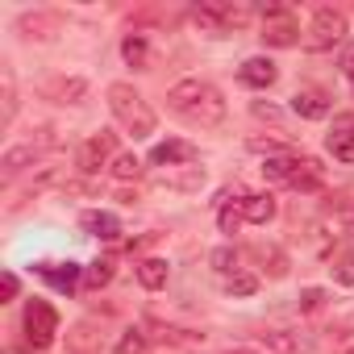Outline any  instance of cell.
<instances>
[{"label":"cell","mask_w":354,"mask_h":354,"mask_svg":"<svg viewBox=\"0 0 354 354\" xmlns=\"http://www.w3.org/2000/svg\"><path fill=\"white\" fill-rule=\"evenodd\" d=\"M171 113H180L184 121L201 125V129H217L225 121V96L209 84V80H180L167 92Z\"/></svg>","instance_id":"cell-1"},{"label":"cell","mask_w":354,"mask_h":354,"mask_svg":"<svg viewBox=\"0 0 354 354\" xmlns=\"http://www.w3.org/2000/svg\"><path fill=\"white\" fill-rule=\"evenodd\" d=\"M109 109L117 117V125L133 138H150L154 133V109L142 100V92L133 84H109Z\"/></svg>","instance_id":"cell-2"},{"label":"cell","mask_w":354,"mask_h":354,"mask_svg":"<svg viewBox=\"0 0 354 354\" xmlns=\"http://www.w3.org/2000/svg\"><path fill=\"white\" fill-rule=\"evenodd\" d=\"M346 13L342 9H317L313 21H308V34H304V50H333L342 38H346Z\"/></svg>","instance_id":"cell-3"},{"label":"cell","mask_w":354,"mask_h":354,"mask_svg":"<svg viewBox=\"0 0 354 354\" xmlns=\"http://www.w3.org/2000/svg\"><path fill=\"white\" fill-rule=\"evenodd\" d=\"M192 21L213 30V34H230V30H242L250 21V9L246 5H221V0H213V5H196L192 9Z\"/></svg>","instance_id":"cell-4"},{"label":"cell","mask_w":354,"mask_h":354,"mask_svg":"<svg viewBox=\"0 0 354 354\" xmlns=\"http://www.w3.org/2000/svg\"><path fill=\"white\" fill-rule=\"evenodd\" d=\"M55 337H59V313L46 300H30L26 304V342L34 350H46Z\"/></svg>","instance_id":"cell-5"},{"label":"cell","mask_w":354,"mask_h":354,"mask_svg":"<svg viewBox=\"0 0 354 354\" xmlns=\"http://www.w3.org/2000/svg\"><path fill=\"white\" fill-rule=\"evenodd\" d=\"M267 46H296L300 42V26H296V17H292V9H267V17H263V34H259Z\"/></svg>","instance_id":"cell-6"},{"label":"cell","mask_w":354,"mask_h":354,"mask_svg":"<svg viewBox=\"0 0 354 354\" xmlns=\"http://www.w3.org/2000/svg\"><path fill=\"white\" fill-rule=\"evenodd\" d=\"M113 146H117V133H109V129H100V133H92L84 146H80V154H75V167L80 171H100L104 162H109V154H113Z\"/></svg>","instance_id":"cell-7"},{"label":"cell","mask_w":354,"mask_h":354,"mask_svg":"<svg viewBox=\"0 0 354 354\" xmlns=\"http://www.w3.org/2000/svg\"><path fill=\"white\" fill-rule=\"evenodd\" d=\"M259 342L275 354H313L317 350L313 333H300V329H267V333H259Z\"/></svg>","instance_id":"cell-8"},{"label":"cell","mask_w":354,"mask_h":354,"mask_svg":"<svg viewBox=\"0 0 354 354\" xmlns=\"http://www.w3.org/2000/svg\"><path fill=\"white\" fill-rule=\"evenodd\" d=\"M150 162L154 167H188V162H196V146L184 138H167L150 150Z\"/></svg>","instance_id":"cell-9"},{"label":"cell","mask_w":354,"mask_h":354,"mask_svg":"<svg viewBox=\"0 0 354 354\" xmlns=\"http://www.w3.org/2000/svg\"><path fill=\"white\" fill-rule=\"evenodd\" d=\"M38 275L50 283V288H59V292H75L80 288V279H84V267L80 263H38Z\"/></svg>","instance_id":"cell-10"},{"label":"cell","mask_w":354,"mask_h":354,"mask_svg":"<svg viewBox=\"0 0 354 354\" xmlns=\"http://www.w3.org/2000/svg\"><path fill=\"white\" fill-rule=\"evenodd\" d=\"M325 184V167L313 158V154H296V171H292V184L288 188H296V192H317Z\"/></svg>","instance_id":"cell-11"},{"label":"cell","mask_w":354,"mask_h":354,"mask_svg":"<svg viewBox=\"0 0 354 354\" xmlns=\"http://www.w3.org/2000/svg\"><path fill=\"white\" fill-rule=\"evenodd\" d=\"M238 80H242L246 88H271V84L279 80V71H275V63H271L267 55H254V59H246V63L238 67Z\"/></svg>","instance_id":"cell-12"},{"label":"cell","mask_w":354,"mask_h":354,"mask_svg":"<svg viewBox=\"0 0 354 354\" xmlns=\"http://www.w3.org/2000/svg\"><path fill=\"white\" fill-rule=\"evenodd\" d=\"M325 225L333 230V238H354V201L333 196V205L325 209Z\"/></svg>","instance_id":"cell-13"},{"label":"cell","mask_w":354,"mask_h":354,"mask_svg":"<svg viewBox=\"0 0 354 354\" xmlns=\"http://www.w3.org/2000/svg\"><path fill=\"white\" fill-rule=\"evenodd\" d=\"M292 113H296V117H304V121H321V117H329V100H325L321 92L304 88V92H296V96H292Z\"/></svg>","instance_id":"cell-14"},{"label":"cell","mask_w":354,"mask_h":354,"mask_svg":"<svg viewBox=\"0 0 354 354\" xmlns=\"http://www.w3.org/2000/svg\"><path fill=\"white\" fill-rule=\"evenodd\" d=\"M80 225H84L92 238H100V242H117V238H121V221H117L113 213H96V209H92V213L80 217Z\"/></svg>","instance_id":"cell-15"},{"label":"cell","mask_w":354,"mask_h":354,"mask_svg":"<svg viewBox=\"0 0 354 354\" xmlns=\"http://www.w3.org/2000/svg\"><path fill=\"white\" fill-rule=\"evenodd\" d=\"M42 96L59 100V104H75V100L88 96V84L84 80H50V84H42Z\"/></svg>","instance_id":"cell-16"},{"label":"cell","mask_w":354,"mask_h":354,"mask_svg":"<svg viewBox=\"0 0 354 354\" xmlns=\"http://www.w3.org/2000/svg\"><path fill=\"white\" fill-rule=\"evenodd\" d=\"M275 217V196H267V192H250L246 201H242V221H250V225H267Z\"/></svg>","instance_id":"cell-17"},{"label":"cell","mask_w":354,"mask_h":354,"mask_svg":"<svg viewBox=\"0 0 354 354\" xmlns=\"http://www.w3.org/2000/svg\"><path fill=\"white\" fill-rule=\"evenodd\" d=\"M46 146H50V138H46V142H30V146H13L5 158H0V167H5V175L13 180V175H17V171H26V162H34Z\"/></svg>","instance_id":"cell-18"},{"label":"cell","mask_w":354,"mask_h":354,"mask_svg":"<svg viewBox=\"0 0 354 354\" xmlns=\"http://www.w3.org/2000/svg\"><path fill=\"white\" fill-rule=\"evenodd\" d=\"M325 146H329V154H333L337 162H354V121H342V125L325 138Z\"/></svg>","instance_id":"cell-19"},{"label":"cell","mask_w":354,"mask_h":354,"mask_svg":"<svg viewBox=\"0 0 354 354\" xmlns=\"http://www.w3.org/2000/svg\"><path fill=\"white\" fill-rule=\"evenodd\" d=\"M292 171H296V154H271L263 162V175L271 184H292Z\"/></svg>","instance_id":"cell-20"},{"label":"cell","mask_w":354,"mask_h":354,"mask_svg":"<svg viewBox=\"0 0 354 354\" xmlns=\"http://www.w3.org/2000/svg\"><path fill=\"white\" fill-rule=\"evenodd\" d=\"M55 30H59V17H50V13L21 17V34H26V38H38V42H46V38H55Z\"/></svg>","instance_id":"cell-21"},{"label":"cell","mask_w":354,"mask_h":354,"mask_svg":"<svg viewBox=\"0 0 354 354\" xmlns=\"http://www.w3.org/2000/svg\"><path fill=\"white\" fill-rule=\"evenodd\" d=\"M138 283L150 288V292H158V288L167 283V263H162V259H142V263H138Z\"/></svg>","instance_id":"cell-22"},{"label":"cell","mask_w":354,"mask_h":354,"mask_svg":"<svg viewBox=\"0 0 354 354\" xmlns=\"http://www.w3.org/2000/svg\"><path fill=\"white\" fill-rule=\"evenodd\" d=\"M109 279H113V263H109V259H96V263H88V267H84V288L100 292Z\"/></svg>","instance_id":"cell-23"},{"label":"cell","mask_w":354,"mask_h":354,"mask_svg":"<svg viewBox=\"0 0 354 354\" xmlns=\"http://www.w3.org/2000/svg\"><path fill=\"white\" fill-rule=\"evenodd\" d=\"M121 55H125V63H129V67H146V59H150V50H146V38L129 34V38L121 42Z\"/></svg>","instance_id":"cell-24"},{"label":"cell","mask_w":354,"mask_h":354,"mask_svg":"<svg viewBox=\"0 0 354 354\" xmlns=\"http://www.w3.org/2000/svg\"><path fill=\"white\" fill-rule=\"evenodd\" d=\"M225 292H230V296H254V292H259V279H254L250 271H234V275L225 279Z\"/></svg>","instance_id":"cell-25"},{"label":"cell","mask_w":354,"mask_h":354,"mask_svg":"<svg viewBox=\"0 0 354 354\" xmlns=\"http://www.w3.org/2000/svg\"><path fill=\"white\" fill-rule=\"evenodd\" d=\"M146 346H150V337H146V329H125L113 354H142Z\"/></svg>","instance_id":"cell-26"},{"label":"cell","mask_w":354,"mask_h":354,"mask_svg":"<svg viewBox=\"0 0 354 354\" xmlns=\"http://www.w3.org/2000/svg\"><path fill=\"white\" fill-rule=\"evenodd\" d=\"M113 175H117V180H138V175H142V162H138L133 154H117V158H113Z\"/></svg>","instance_id":"cell-27"},{"label":"cell","mask_w":354,"mask_h":354,"mask_svg":"<svg viewBox=\"0 0 354 354\" xmlns=\"http://www.w3.org/2000/svg\"><path fill=\"white\" fill-rule=\"evenodd\" d=\"M213 267H217V271L230 279V275L238 271V250H234V246H221V250H213Z\"/></svg>","instance_id":"cell-28"},{"label":"cell","mask_w":354,"mask_h":354,"mask_svg":"<svg viewBox=\"0 0 354 354\" xmlns=\"http://www.w3.org/2000/svg\"><path fill=\"white\" fill-rule=\"evenodd\" d=\"M333 279H337V283H346V288H354V250H350V254H342V259L333 263Z\"/></svg>","instance_id":"cell-29"},{"label":"cell","mask_w":354,"mask_h":354,"mask_svg":"<svg viewBox=\"0 0 354 354\" xmlns=\"http://www.w3.org/2000/svg\"><path fill=\"white\" fill-rule=\"evenodd\" d=\"M217 221H221V234H238V225H242V209L221 205V209H217Z\"/></svg>","instance_id":"cell-30"},{"label":"cell","mask_w":354,"mask_h":354,"mask_svg":"<svg viewBox=\"0 0 354 354\" xmlns=\"http://www.w3.org/2000/svg\"><path fill=\"white\" fill-rule=\"evenodd\" d=\"M13 113H17V92H13V71L5 67V125L13 121Z\"/></svg>","instance_id":"cell-31"},{"label":"cell","mask_w":354,"mask_h":354,"mask_svg":"<svg viewBox=\"0 0 354 354\" xmlns=\"http://www.w3.org/2000/svg\"><path fill=\"white\" fill-rule=\"evenodd\" d=\"M321 304H325V292H321V288H308V292L300 296V308H304V313H317Z\"/></svg>","instance_id":"cell-32"},{"label":"cell","mask_w":354,"mask_h":354,"mask_svg":"<svg viewBox=\"0 0 354 354\" xmlns=\"http://www.w3.org/2000/svg\"><path fill=\"white\" fill-rule=\"evenodd\" d=\"M254 117H263V121H271V125H279L283 117H279V109H271V104H263V100H254Z\"/></svg>","instance_id":"cell-33"},{"label":"cell","mask_w":354,"mask_h":354,"mask_svg":"<svg viewBox=\"0 0 354 354\" xmlns=\"http://www.w3.org/2000/svg\"><path fill=\"white\" fill-rule=\"evenodd\" d=\"M17 288H21V283H17V275H13V271L0 279V296H5V300H13V296H17Z\"/></svg>","instance_id":"cell-34"},{"label":"cell","mask_w":354,"mask_h":354,"mask_svg":"<svg viewBox=\"0 0 354 354\" xmlns=\"http://www.w3.org/2000/svg\"><path fill=\"white\" fill-rule=\"evenodd\" d=\"M342 75L350 80V88H354V46H350V55L342 59Z\"/></svg>","instance_id":"cell-35"},{"label":"cell","mask_w":354,"mask_h":354,"mask_svg":"<svg viewBox=\"0 0 354 354\" xmlns=\"http://www.w3.org/2000/svg\"><path fill=\"white\" fill-rule=\"evenodd\" d=\"M250 150H267V154H271V150H279V142H263V138H250Z\"/></svg>","instance_id":"cell-36"},{"label":"cell","mask_w":354,"mask_h":354,"mask_svg":"<svg viewBox=\"0 0 354 354\" xmlns=\"http://www.w3.org/2000/svg\"><path fill=\"white\" fill-rule=\"evenodd\" d=\"M234 354H254V350H234Z\"/></svg>","instance_id":"cell-37"}]
</instances>
